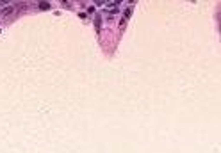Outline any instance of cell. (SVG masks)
Returning <instances> with one entry per match:
<instances>
[{
    "label": "cell",
    "instance_id": "obj_1",
    "mask_svg": "<svg viewBox=\"0 0 221 153\" xmlns=\"http://www.w3.org/2000/svg\"><path fill=\"white\" fill-rule=\"evenodd\" d=\"M130 14H132V7H127V9H125V16H123V20H121V27H123L125 21L130 18Z\"/></svg>",
    "mask_w": 221,
    "mask_h": 153
},
{
    "label": "cell",
    "instance_id": "obj_2",
    "mask_svg": "<svg viewBox=\"0 0 221 153\" xmlns=\"http://www.w3.org/2000/svg\"><path fill=\"white\" fill-rule=\"evenodd\" d=\"M94 27H96V30H100V27H102V18H100V14H94Z\"/></svg>",
    "mask_w": 221,
    "mask_h": 153
},
{
    "label": "cell",
    "instance_id": "obj_3",
    "mask_svg": "<svg viewBox=\"0 0 221 153\" xmlns=\"http://www.w3.org/2000/svg\"><path fill=\"white\" fill-rule=\"evenodd\" d=\"M13 11H14V7H13V6H9V7H4V9H2V14H11Z\"/></svg>",
    "mask_w": 221,
    "mask_h": 153
},
{
    "label": "cell",
    "instance_id": "obj_4",
    "mask_svg": "<svg viewBox=\"0 0 221 153\" xmlns=\"http://www.w3.org/2000/svg\"><path fill=\"white\" fill-rule=\"evenodd\" d=\"M39 9H41V11H47V9H50V4L48 2H39Z\"/></svg>",
    "mask_w": 221,
    "mask_h": 153
},
{
    "label": "cell",
    "instance_id": "obj_5",
    "mask_svg": "<svg viewBox=\"0 0 221 153\" xmlns=\"http://www.w3.org/2000/svg\"><path fill=\"white\" fill-rule=\"evenodd\" d=\"M6 4H7L6 0H0V7H2V6H6Z\"/></svg>",
    "mask_w": 221,
    "mask_h": 153
}]
</instances>
